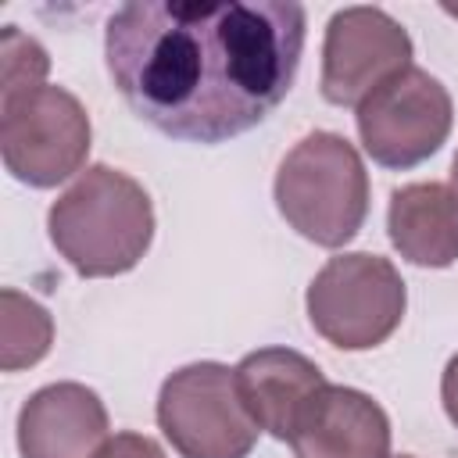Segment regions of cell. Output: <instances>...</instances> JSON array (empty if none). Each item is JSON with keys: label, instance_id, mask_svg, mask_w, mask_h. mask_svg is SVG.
Segmentation results:
<instances>
[{"label": "cell", "instance_id": "cell-1", "mask_svg": "<svg viewBox=\"0 0 458 458\" xmlns=\"http://www.w3.org/2000/svg\"><path fill=\"white\" fill-rule=\"evenodd\" d=\"M308 14L286 0H132L104 29V61L136 118L186 143H225L290 93Z\"/></svg>", "mask_w": 458, "mask_h": 458}, {"label": "cell", "instance_id": "cell-2", "mask_svg": "<svg viewBox=\"0 0 458 458\" xmlns=\"http://www.w3.org/2000/svg\"><path fill=\"white\" fill-rule=\"evenodd\" d=\"M50 243L82 279L132 272L154 240V204L147 190L111 168L89 165L47 211Z\"/></svg>", "mask_w": 458, "mask_h": 458}, {"label": "cell", "instance_id": "cell-3", "mask_svg": "<svg viewBox=\"0 0 458 458\" xmlns=\"http://www.w3.org/2000/svg\"><path fill=\"white\" fill-rule=\"evenodd\" d=\"M272 193L286 225L329 250L351 243L369 215L365 161L354 143L329 129H315L286 150Z\"/></svg>", "mask_w": 458, "mask_h": 458}, {"label": "cell", "instance_id": "cell-4", "mask_svg": "<svg viewBox=\"0 0 458 458\" xmlns=\"http://www.w3.org/2000/svg\"><path fill=\"white\" fill-rule=\"evenodd\" d=\"M311 329L340 351H372L404 318L408 290L390 258L351 250L329 258L304 293Z\"/></svg>", "mask_w": 458, "mask_h": 458}, {"label": "cell", "instance_id": "cell-5", "mask_svg": "<svg viewBox=\"0 0 458 458\" xmlns=\"http://www.w3.org/2000/svg\"><path fill=\"white\" fill-rule=\"evenodd\" d=\"M93 143V125L75 93L64 86H39L0 100V154L4 168L32 186L50 190L72 179Z\"/></svg>", "mask_w": 458, "mask_h": 458}, {"label": "cell", "instance_id": "cell-6", "mask_svg": "<svg viewBox=\"0 0 458 458\" xmlns=\"http://www.w3.org/2000/svg\"><path fill=\"white\" fill-rule=\"evenodd\" d=\"M157 426L179 458H247L261 433L222 361L175 369L157 394Z\"/></svg>", "mask_w": 458, "mask_h": 458}, {"label": "cell", "instance_id": "cell-7", "mask_svg": "<svg viewBox=\"0 0 458 458\" xmlns=\"http://www.w3.org/2000/svg\"><path fill=\"white\" fill-rule=\"evenodd\" d=\"M354 111L365 154L397 172L433 157L447 143L454 122L447 86L415 64L376 86Z\"/></svg>", "mask_w": 458, "mask_h": 458}, {"label": "cell", "instance_id": "cell-8", "mask_svg": "<svg viewBox=\"0 0 458 458\" xmlns=\"http://www.w3.org/2000/svg\"><path fill=\"white\" fill-rule=\"evenodd\" d=\"M411 54L408 29L383 7H344L322 39V97L336 107H358L376 86L411 68Z\"/></svg>", "mask_w": 458, "mask_h": 458}, {"label": "cell", "instance_id": "cell-9", "mask_svg": "<svg viewBox=\"0 0 458 458\" xmlns=\"http://www.w3.org/2000/svg\"><path fill=\"white\" fill-rule=\"evenodd\" d=\"M107 437V408L86 383H47L18 411L21 458H97Z\"/></svg>", "mask_w": 458, "mask_h": 458}, {"label": "cell", "instance_id": "cell-10", "mask_svg": "<svg viewBox=\"0 0 458 458\" xmlns=\"http://www.w3.org/2000/svg\"><path fill=\"white\" fill-rule=\"evenodd\" d=\"M286 444L293 458H390V419L365 390L326 383Z\"/></svg>", "mask_w": 458, "mask_h": 458}, {"label": "cell", "instance_id": "cell-11", "mask_svg": "<svg viewBox=\"0 0 458 458\" xmlns=\"http://www.w3.org/2000/svg\"><path fill=\"white\" fill-rule=\"evenodd\" d=\"M236 390L258 429L276 440H290L304 404L329 383L322 369L290 347H258L240 358Z\"/></svg>", "mask_w": 458, "mask_h": 458}, {"label": "cell", "instance_id": "cell-12", "mask_svg": "<svg viewBox=\"0 0 458 458\" xmlns=\"http://www.w3.org/2000/svg\"><path fill=\"white\" fill-rule=\"evenodd\" d=\"M386 233L394 250L419 268L458 261V204L444 182H408L390 193Z\"/></svg>", "mask_w": 458, "mask_h": 458}, {"label": "cell", "instance_id": "cell-13", "mask_svg": "<svg viewBox=\"0 0 458 458\" xmlns=\"http://www.w3.org/2000/svg\"><path fill=\"white\" fill-rule=\"evenodd\" d=\"M0 304H4V318H0V329H4L0 365H4V372H21V369L43 361L50 344H54L50 311L39 301H32L29 293L11 290V286L0 293Z\"/></svg>", "mask_w": 458, "mask_h": 458}, {"label": "cell", "instance_id": "cell-14", "mask_svg": "<svg viewBox=\"0 0 458 458\" xmlns=\"http://www.w3.org/2000/svg\"><path fill=\"white\" fill-rule=\"evenodd\" d=\"M0 68H4V89H0V100L7 97H18V93H29V89H39L47 86V72H50V57L43 50L39 39H32L29 32H21L18 25H4V36H0Z\"/></svg>", "mask_w": 458, "mask_h": 458}, {"label": "cell", "instance_id": "cell-15", "mask_svg": "<svg viewBox=\"0 0 458 458\" xmlns=\"http://www.w3.org/2000/svg\"><path fill=\"white\" fill-rule=\"evenodd\" d=\"M97 458H165L161 444L143 437V433H114L107 437V444L100 447Z\"/></svg>", "mask_w": 458, "mask_h": 458}, {"label": "cell", "instance_id": "cell-16", "mask_svg": "<svg viewBox=\"0 0 458 458\" xmlns=\"http://www.w3.org/2000/svg\"><path fill=\"white\" fill-rule=\"evenodd\" d=\"M440 401H444L447 419L458 426V354H451V361L444 365V376H440Z\"/></svg>", "mask_w": 458, "mask_h": 458}, {"label": "cell", "instance_id": "cell-17", "mask_svg": "<svg viewBox=\"0 0 458 458\" xmlns=\"http://www.w3.org/2000/svg\"><path fill=\"white\" fill-rule=\"evenodd\" d=\"M447 190H451V197H454V204H458V154H454V161H451V182H447Z\"/></svg>", "mask_w": 458, "mask_h": 458}, {"label": "cell", "instance_id": "cell-18", "mask_svg": "<svg viewBox=\"0 0 458 458\" xmlns=\"http://www.w3.org/2000/svg\"><path fill=\"white\" fill-rule=\"evenodd\" d=\"M397 458H411V454H397Z\"/></svg>", "mask_w": 458, "mask_h": 458}]
</instances>
